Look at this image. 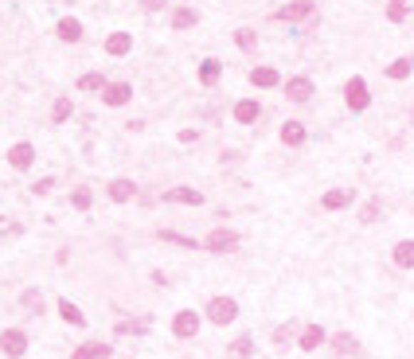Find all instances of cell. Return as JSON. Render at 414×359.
I'll use <instances>...</instances> for the list:
<instances>
[{
	"label": "cell",
	"mask_w": 414,
	"mask_h": 359,
	"mask_svg": "<svg viewBox=\"0 0 414 359\" xmlns=\"http://www.w3.org/2000/svg\"><path fill=\"white\" fill-rule=\"evenodd\" d=\"M344 106H348V113H368L371 86H368V79H363V74H352V79L344 82Z\"/></svg>",
	"instance_id": "1"
},
{
	"label": "cell",
	"mask_w": 414,
	"mask_h": 359,
	"mask_svg": "<svg viewBox=\"0 0 414 359\" xmlns=\"http://www.w3.org/2000/svg\"><path fill=\"white\" fill-rule=\"evenodd\" d=\"M278 86H281V94H286L293 106L313 102V94H317V86H313V79H309V74H289V79H281Z\"/></svg>",
	"instance_id": "2"
},
{
	"label": "cell",
	"mask_w": 414,
	"mask_h": 359,
	"mask_svg": "<svg viewBox=\"0 0 414 359\" xmlns=\"http://www.w3.org/2000/svg\"><path fill=\"white\" fill-rule=\"evenodd\" d=\"M203 313L215 328H227V324H235V316H238V300L235 297H211Z\"/></svg>",
	"instance_id": "3"
},
{
	"label": "cell",
	"mask_w": 414,
	"mask_h": 359,
	"mask_svg": "<svg viewBox=\"0 0 414 359\" xmlns=\"http://www.w3.org/2000/svg\"><path fill=\"white\" fill-rule=\"evenodd\" d=\"M313 12H317L313 0H289V4H281V8L270 12V20H274V24H301V20H309Z\"/></svg>",
	"instance_id": "4"
},
{
	"label": "cell",
	"mask_w": 414,
	"mask_h": 359,
	"mask_svg": "<svg viewBox=\"0 0 414 359\" xmlns=\"http://www.w3.org/2000/svg\"><path fill=\"white\" fill-rule=\"evenodd\" d=\"M98 98H102L106 110H121V106L133 102V86H129V82H106Z\"/></svg>",
	"instance_id": "5"
},
{
	"label": "cell",
	"mask_w": 414,
	"mask_h": 359,
	"mask_svg": "<svg viewBox=\"0 0 414 359\" xmlns=\"http://www.w3.org/2000/svg\"><path fill=\"white\" fill-rule=\"evenodd\" d=\"M24 352H28V332H24V328H4V332H0V355L20 359Z\"/></svg>",
	"instance_id": "6"
},
{
	"label": "cell",
	"mask_w": 414,
	"mask_h": 359,
	"mask_svg": "<svg viewBox=\"0 0 414 359\" xmlns=\"http://www.w3.org/2000/svg\"><path fill=\"white\" fill-rule=\"evenodd\" d=\"M31 164H36V145H31V141H16V145L8 148V168L28 172Z\"/></svg>",
	"instance_id": "7"
},
{
	"label": "cell",
	"mask_w": 414,
	"mask_h": 359,
	"mask_svg": "<svg viewBox=\"0 0 414 359\" xmlns=\"http://www.w3.org/2000/svg\"><path fill=\"white\" fill-rule=\"evenodd\" d=\"M196 332H200V313H192V308H180V313L172 316V336H176V340H192Z\"/></svg>",
	"instance_id": "8"
},
{
	"label": "cell",
	"mask_w": 414,
	"mask_h": 359,
	"mask_svg": "<svg viewBox=\"0 0 414 359\" xmlns=\"http://www.w3.org/2000/svg\"><path fill=\"white\" fill-rule=\"evenodd\" d=\"M203 250H211V254H231V250L238 246V235L235 231H223V227H215L211 235H207L203 242H200Z\"/></svg>",
	"instance_id": "9"
},
{
	"label": "cell",
	"mask_w": 414,
	"mask_h": 359,
	"mask_svg": "<svg viewBox=\"0 0 414 359\" xmlns=\"http://www.w3.org/2000/svg\"><path fill=\"white\" fill-rule=\"evenodd\" d=\"M278 137H281V145H286V148H301L305 141H309V125L297 121V118H289V121H281Z\"/></svg>",
	"instance_id": "10"
},
{
	"label": "cell",
	"mask_w": 414,
	"mask_h": 359,
	"mask_svg": "<svg viewBox=\"0 0 414 359\" xmlns=\"http://www.w3.org/2000/svg\"><path fill=\"white\" fill-rule=\"evenodd\" d=\"M231 118H235V125H254L262 118V102L258 98H238V102L231 106Z\"/></svg>",
	"instance_id": "11"
},
{
	"label": "cell",
	"mask_w": 414,
	"mask_h": 359,
	"mask_svg": "<svg viewBox=\"0 0 414 359\" xmlns=\"http://www.w3.org/2000/svg\"><path fill=\"white\" fill-rule=\"evenodd\" d=\"M102 47H106V55H110V59H126V55L133 51V31H110Z\"/></svg>",
	"instance_id": "12"
},
{
	"label": "cell",
	"mask_w": 414,
	"mask_h": 359,
	"mask_svg": "<svg viewBox=\"0 0 414 359\" xmlns=\"http://www.w3.org/2000/svg\"><path fill=\"white\" fill-rule=\"evenodd\" d=\"M278 82H281V71H278V66H270V63L251 66V86L254 90H274Z\"/></svg>",
	"instance_id": "13"
},
{
	"label": "cell",
	"mask_w": 414,
	"mask_h": 359,
	"mask_svg": "<svg viewBox=\"0 0 414 359\" xmlns=\"http://www.w3.org/2000/svg\"><path fill=\"white\" fill-rule=\"evenodd\" d=\"M55 36H59L63 44H82V39H86V28H82L79 16H63V20L55 24Z\"/></svg>",
	"instance_id": "14"
},
{
	"label": "cell",
	"mask_w": 414,
	"mask_h": 359,
	"mask_svg": "<svg viewBox=\"0 0 414 359\" xmlns=\"http://www.w3.org/2000/svg\"><path fill=\"white\" fill-rule=\"evenodd\" d=\"M196 24H200V12H196L192 4H176V8H172V16H168L172 31H188V28H196Z\"/></svg>",
	"instance_id": "15"
},
{
	"label": "cell",
	"mask_w": 414,
	"mask_h": 359,
	"mask_svg": "<svg viewBox=\"0 0 414 359\" xmlns=\"http://www.w3.org/2000/svg\"><path fill=\"white\" fill-rule=\"evenodd\" d=\"M352 199H355L352 188H328L325 196H320V207H325V211H344Z\"/></svg>",
	"instance_id": "16"
},
{
	"label": "cell",
	"mask_w": 414,
	"mask_h": 359,
	"mask_svg": "<svg viewBox=\"0 0 414 359\" xmlns=\"http://www.w3.org/2000/svg\"><path fill=\"white\" fill-rule=\"evenodd\" d=\"M161 199H164V203H188V207H200V203H203V191H200V188H168Z\"/></svg>",
	"instance_id": "17"
},
{
	"label": "cell",
	"mask_w": 414,
	"mask_h": 359,
	"mask_svg": "<svg viewBox=\"0 0 414 359\" xmlns=\"http://www.w3.org/2000/svg\"><path fill=\"white\" fill-rule=\"evenodd\" d=\"M106 196H110L113 203H129V199H137V183L118 176V180H110V183H106Z\"/></svg>",
	"instance_id": "18"
},
{
	"label": "cell",
	"mask_w": 414,
	"mask_h": 359,
	"mask_svg": "<svg viewBox=\"0 0 414 359\" xmlns=\"http://www.w3.org/2000/svg\"><path fill=\"white\" fill-rule=\"evenodd\" d=\"M106 74L102 71H86V74H79V79H74V90H79V94H102V86H106Z\"/></svg>",
	"instance_id": "19"
},
{
	"label": "cell",
	"mask_w": 414,
	"mask_h": 359,
	"mask_svg": "<svg viewBox=\"0 0 414 359\" xmlns=\"http://www.w3.org/2000/svg\"><path fill=\"white\" fill-rule=\"evenodd\" d=\"M47 118H51V125H67L74 118V98L71 94H59L51 102V113H47Z\"/></svg>",
	"instance_id": "20"
},
{
	"label": "cell",
	"mask_w": 414,
	"mask_h": 359,
	"mask_svg": "<svg viewBox=\"0 0 414 359\" xmlns=\"http://www.w3.org/2000/svg\"><path fill=\"white\" fill-rule=\"evenodd\" d=\"M325 340H328V332L320 328V324H309V328L301 332V340H297V348H301V352H317Z\"/></svg>",
	"instance_id": "21"
},
{
	"label": "cell",
	"mask_w": 414,
	"mask_h": 359,
	"mask_svg": "<svg viewBox=\"0 0 414 359\" xmlns=\"http://www.w3.org/2000/svg\"><path fill=\"white\" fill-rule=\"evenodd\" d=\"M387 79H391V82H407L410 79V74H414V59H410V55H399V59H395V63H387Z\"/></svg>",
	"instance_id": "22"
},
{
	"label": "cell",
	"mask_w": 414,
	"mask_h": 359,
	"mask_svg": "<svg viewBox=\"0 0 414 359\" xmlns=\"http://www.w3.org/2000/svg\"><path fill=\"white\" fill-rule=\"evenodd\" d=\"M219 79H223V63L219 59H203L200 63V86L211 90V86H219Z\"/></svg>",
	"instance_id": "23"
},
{
	"label": "cell",
	"mask_w": 414,
	"mask_h": 359,
	"mask_svg": "<svg viewBox=\"0 0 414 359\" xmlns=\"http://www.w3.org/2000/svg\"><path fill=\"white\" fill-rule=\"evenodd\" d=\"M333 352L336 355H363V348H360V340H355L352 332H336V336H333Z\"/></svg>",
	"instance_id": "24"
},
{
	"label": "cell",
	"mask_w": 414,
	"mask_h": 359,
	"mask_svg": "<svg viewBox=\"0 0 414 359\" xmlns=\"http://www.w3.org/2000/svg\"><path fill=\"white\" fill-rule=\"evenodd\" d=\"M235 47L243 55H254V51H258V31H254V28H235Z\"/></svg>",
	"instance_id": "25"
},
{
	"label": "cell",
	"mask_w": 414,
	"mask_h": 359,
	"mask_svg": "<svg viewBox=\"0 0 414 359\" xmlns=\"http://www.w3.org/2000/svg\"><path fill=\"white\" fill-rule=\"evenodd\" d=\"M387 24H407L410 20V0H387Z\"/></svg>",
	"instance_id": "26"
},
{
	"label": "cell",
	"mask_w": 414,
	"mask_h": 359,
	"mask_svg": "<svg viewBox=\"0 0 414 359\" xmlns=\"http://www.w3.org/2000/svg\"><path fill=\"white\" fill-rule=\"evenodd\" d=\"M106 355H110V344H82V348H74V352H71V359H106Z\"/></svg>",
	"instance_id": "27"
},
{
	"label": "cell",
	"mask_w": 414,
	"mask_h": 359,
	"mask_svg": "<svg viewBox=\"0 0 414 359\" xmlns=\"http://www.w3.org/2000/svg\"><path fill=\"white\" fill-rule=\"evenodd\" d=\"M59 316H63L67 324H74V328H82V324H86L82 308H79V305H71V300H59Z\"/></svg>",
	"instance_id": "28"
},
{
	"label": "cell",
	"mask_w": 414,
	"mask_h": 359,
	"mask_svg": "<svg viewBox=\"0 0 414 359\" xmlns=\"http://www.w3.org/2000/svg\"><path fill=\"white\" fill-rule=\"evenodd\" d=\"M395 266H403V270H410L414 266V242L403 238L399 246H395Z\"/></svg>",
	"instance_id": "29"
},
{
	"label": "cell",
	"mask_w": 414,
	"mask_h": 359,
	"mask_svg": "<svg viewBox=\"0 0 414 359\" xmlns=\"http://www.w3.org/2000/svg\"><path fill=\"white\" fill-rule=\"evenodd\" d=\"M90 203H94V191H90V188H74L71 191V207H74V211H90Z\"/></svg>",
	"instance_id": "30"
},
{
	"label": "cell",
	"mask_w": 414,
	"mask_h": 359,
	"mask_svg": "<svg viewBox=\"0 0 414 359\" xmlns=\"http://www.w3.org/2000/svg\"><path fill=\"white\" fill-rule=\"evenodd\" d=\"M254 355V340L251 336H238L235 344H231V359H251Z\"/></svg>",
	"instance_id": "31"
},
{
	"label": "cell",
	"mask_w": 414,
	"mask_h": 359,
	"mask_svg": "<svg viewBox=\"0 0 414 359\" xmlns=\"http://www.w3.org/2000/svg\"><path fill=\"white\" fill-rule=\"evenodd\" d=\"M156 238H164V242H176V246H188V250H196L200 242L196 238H188V235H176V231H156Z\"/></svg>",
	"instance_id": "32"
},
{
	"label": "cell",
	"mask_w": 414,
	"mask_h": 359,
	"mask_svg": "<svg viewBox=\"0 0 414 359\" xmlns=\"http://www.w3.org/2000/svg\"><path fill=\"white\" fill-rule=\"evenodd\" d=\"M148 328V320H118L113 324V332H118V336H129V332H145Z\"/></svg>",
	"instance_id": "33"
},
{
	"label": "cell",
	"mask_w": 414,
	"mask_h": 359,
	"mask_svg": "<svg viewBox=\"0 0 414 359\" xmlns=\"http://www.w3.org/2000/svg\"><path fill=\"white\" fill-rule=\"evenodd\" d=\"M137 8L145 16H156V12H164V8H172V0H137Z\"/></svg>",
	"instance_id": "34"
},
{
	"label": "cell",
	"mask_w": 414,
	"mask_h": 359,
	"mask_svg": "<svg viewBox=\"0 0 414 359\" xmlns=\"http://www.w3.org/2000/svg\"><path fill=\"white\" fill-rule=\"evenodd\" d=\"M379 215H383V207H379L375 199H371V203H363V207H360V223H375Z\"/></svg>",
	"instance_id": "35"
},
{
	"label": "cell",
	"mask_w": 414,
	"mask_h": 359,
	"mask_svg": "<svg viewBox=\"0 0 414 359\" xmlns=\"http://www.w3.org/2000/svg\"><path fill=\"white\" fill-rule=\"evenodd\" d=\"M51 191H55V176H44L31 183V196H51Z\"/></svg>",
	"instance_id": "36"
},
{
	"label": "cell",
	"mask_w": 414,
	"mask_h": 359,
	"mask_svg": "<svg viewBox=\"0 0 414 359\" xmlns=\"http://www.w3.org/2000/svg\"><path fill=\"white\" fill-rule=\"evenodd\" d=\"M20 300H24V305H28V308H31V313H39V308H44V297H39L36 289H28V293H20Z\"/></svg>",
	"instance_id": "37"
},
{
	"label": "cell",
	"mask_w": 414,
	"mask_h": 359,
	"mask_svg": "<svg viewBox=\"0 0 414 359\" xmlns=\"http://www.w3.org/2000/svg\"><path fill=\"white\" fill-rule=\"evenodd\" d=\"M180 141H184V145H196V141H200V129H184V133H180Z\"/></svg>",
	"instance_id": "38"
}]
</instances>
